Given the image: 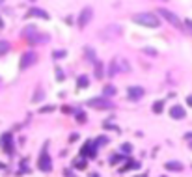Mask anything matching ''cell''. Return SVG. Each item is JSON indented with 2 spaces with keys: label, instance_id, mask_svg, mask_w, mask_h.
I'll return each mask as SVG.
<instances>
[{
  "label": "cell",
  "instance_id": "cell-20",
  "mask_svg": "<svg viewBox=\"0 0 192 177\" xmlns=\"http://www.w3.org/2000/svg\"><path fill=\"white\" fill-rule=\"evenodd\" d=\"M138 166H140V164H138V162H129V164H127V166H123V168H121L120 172H127V170H131V168H138Z\"/></svg>",
  "mask_w": 192,
  "mask_h": 177
},
{
  "label": "cell",
  "instance_id": "cell-23",
  "mask_svg": "<svg viewBox=\"0 0 192 177\" xmlns=\"http://www.w3.org/2000/svg\"><path fill=\"white\" fill-rule=\"evenodd\" d=\"M75 117H77L78 123H84V121H86V114H84V112H77V116H75Z\"/></svg>",
  "mask_w": 192,
  "mask_h": 177
},
{
  "label": "cell",
  "instance_id": "cell-3",
  "mask_svg": "<svg viewBox=\"0 0 192 177\" xmlns=\"http://www.w3.org/2000/svg\"><path fill=\"white\" fill-rule=\"evenodd\" d=\"M36 60H37V56H36L34 52H24V54H23V58H21L19 67L24 71V69H28V67H30V65H34V63H36Z\"/></svg>",
  "mask_w": 192,
  "mask_h": 177
},
{
  "label": "cell",
  "instance_id": "cell-10",
  "mask_svg": "<svg viewBox=\"0 0 192 177\" xmlns=\"http://www.w3.org/2000/svg\"><path fill=\"white\" fill-rule=\"evenodd\" d=\"M0 143H4L6 151L9 153V151H11V134H4L2 138H0Z\"/></svg>",
  "mask_w": 192,
  "mask_h": 177
},
{
  "label": "cell",
  "instance_id": "cell-4",
  "mask_svg": "<svg viewBox=\"0 0 192 177\" xmlns=\"http://www.w3.org/2000/svg\"><path fill=\"white\" fill-rule=\"evenodd\" d=\"M88 105L91 108H99V110H104V108H112L114 105L108 101V99H90Z\"/></svg>",
  "mask_w": 192,
  "mask_h": 177
},
{
  "label": "cell",
  "instance_id": "cell-33",
  "mask_svg": "<svg viewBox=\"0 0 192 177\" xmlns=\"http://www.w3.org/2000/svg\"><path fill=\"white\" fill-rule=\"evenodd\" d=\"M0 28H2V21H0Z\"/></svg>",
  "mask_w": 192,
  "mask_h": 177
},
{
  "label": "cell",
  "instance_id": "cell-19",
  "mask_svg": "<svg viewBox=\"0 0 192 177\" xmlns=\"http://www.w3.org/2000/svg\"><path fill=\"white\" fill-rule=\"evenodd\" d=\"M95 76H97V79L103 76V65L101 63H95Z\"/></svg>",
  "mask_w": 192,
  "mask_h": 177
},
{
  "label": "cell",
  "instance_id": "cell-9",
  "mask_svg": "<svg viewBox=\"0 0 192 177\" xmlns=\"http://www.w3.org/2000/svg\"><path fill=\"white\" fill-rule=\"evenodd\" d=\"M52 168V164H50V159L45 157V155H41V159H39V170H43V172H50Z\"/></svg>",
  "mask_w": 192,
  "mask_h": 177
},
{
  "label": "cell",
  "instance_id": "cell-15",
  "mask_svg": "<svg viewBox=\"0 0 192 177\" xmlns=\"http://www.w3.org/2000/svg\"><path fill=\"white\" fill-rule=\"evenodd\" d=\"M9 52V43L8 41H0V56H4V54H8Z\"/></svg>",
  "mask_w": 192,
  "mask_h": 177
},
{
  "label": "cell",
  "instance_id": "cell-12",
  "mask_svg": "<svg viewBox=\"0 0 192 177\" xmlns=\"http://www.w3.org/2000/svg\"><path fill=\"white\" fill-rule=\"evenodd\" d=\"M166 170H174V172H179V170H183V166H181V162L170 160V162H166Z\"/></svg>",
  "mask_w": 192,
  "mask_h": 177
},
{
  "label": "cell",
  "instance_id": "cell-11",
  "mask_svg": "<svg viewBox=\"0 0 192 177\" xmlns=\"http://www.w3.org/2000/svg\"><path fill=\"white\" fill-rule=\"evenodd\" d=\"M43 101V88H36V93L32 95V103H41Z\"/></svg>",
  "mask_w": 192,
  "mask_h": 177
},
{
  "label": "cell",
  "instance_id": "cell-28",
  "mask_svg": "<svg viewBox=\"0 0 192 177\" xmlns=\"http://www.w3.org/2000/svg\"><path fill=\"white\" fill-rule=\"evenodd\" d=\"M86 54H88V58H90V60H95V58H93V54H95V52H93L91 49H86Z\"/></svg>",
  "mask_w": 192,
  "mask_h": 177
},
{
  "label": "cell",
  "instance_id": "cell-21",
  "mask_svg": "<svg viewBox=\"0 0 192 177\" xmlns=\"http://www.w3.org/2000/svg\"><path fill=\"white\" fill-rule=\"evenodd\" d=\"M121 151H123L125 155H129V153L133 151V146H131V143H123V146H121Z\"/></svg>",
  "mask_w": 192,
  "mask_h": 177
},
{
  "label": "cell",
  "instance_id": "cell-26",
  "mask_svg": "<svg viewBox=\"0 0 192 177\" xmlns=\"http://www.w3.org/2000/svg\"><path fill=\"white\" fill-rule=\"evenodd\" d=\"M144 52H146V54H151V56H155V54H157V50H155V49H149V47H146V49H144Z\"/></svg>",
  "mask_w": 192,
  "mask_h": 177
},
{
  "label": "cell",
  "instance_id": "cell-31",
  "mask_svg": "<svg viewBox=\"0 0 192 177\" xmlns=\"http://www.w3.org/2000/svg\"><path fill=\"white\" fill-rule=\"evenodd\" d=\"M187 103H188V106H192V95H190V97L187 99Z\"/></svg>",
  "mask_w": 192,
  "mask_h": 177
},
{
  "label": "cell",
  "instance_id": "cell-13",
  "mask_svg": "<svg viewBox=\"0 0 192 177\" xmlns=\"http://www.w3.org/2000/svg\"><path fill=\"white\" fill-rule=\"evenodd\" d=\"M116 73H118V60L114 58L108 65V76H116Z\"/></svg>",
  "mask_w": 192,
  "mask_h": 177
},
{
  "label": "cell",
  "instance_id": "cell-24",
  "mask_svg": "<svg viewBox=\"0 0 192 177\" xmlns=\"http://www.w3.org/2000/svg\"><path fill=\"white\" fill-rule=\"evenodd\" d=\"M75 168H78V170H84V168H86V162H84V160H75Z\"/></svg>",
  "mask_w": 192,
  "mask_h": 177
},
{
  "label": "cell",
  "instance_id": "cell-18",
  "mask_svg": "<svg viewBox=\"0 0 192 177\" xmlns=\"http://www.w3.org/2000/svg\"><path fill=\"white\" fill-rule=\"evenodd\" d=\"M103 93H104L106 97H110V95H114V93H116V88H114V86H104Z\"/></svg>",
  "mask_w": 192,
  "mask_h": 177
},
{
  "label": "cell",
  "instance_id": "cell-29",
  "mask_svg": "<svg viewBox=\"0 0 192 177\" xmlns=\"http://www.w3.org/2000/svg\"><path fill=\"white\" fill-rule=\"evenodd\" d=\"M56 79H58V80H62V79H63V73H62V69H56Z\"/></svg>",
  "mask_w": 192,
  "mask_h": 177
},
{
  "label": "cell",
  "instance_id": "cell-8",
  "mask_svg": "<svg viewBox=\"0 0 192 177\" xmlns=\"http://www.w3.org/2000/svg\"><path fill=\"white\" fill-rule=\"evenodd\" d=\"M142 95H144V90L140 86H131L129 88V99H131V101H138Z\"/></svg>",
  "mask_w": 192,
  "mask_h": 177
},
{
  "label": "cell",
  "instance_id": "cell-7",
  "mask_svg": "<svg viewBox=\"0 0 192 177\" xmlns=\"http://www.w3.org/2000/svg\"><path fill=\"white\" fill-rule=\"evenodd\" d=\"M120 28L118 26H116V24H112V26H108V28H106V30H103L101 32V36L103 37H106V39H110V37H116V36H120Z\"/></svg>",
  "mask_w": 192,
  "mask_h": 177
},
{
  "label": "cell",
  "instance_id": "cell-17",
  "mask_svg": "<svg viewBox=\"0 0 192 177\" xmlns=\"http://www.w3.org/2000/svg\"><path fill=\"white\" fill-rule=\"evenodd\" d=\"M162 108H164V101H157V103L153 105V112H155V114H161Z\"/></svg>",
  "mask_w": 192,
  "mask_h": 177
},
{
  "label": "cell",
  "instance_id": "cell-27",
  "mask_svg": "<svg viewBox=\"0 0 192 177\" xmlns=\"http://www.w3.org/2000/svg\"><path fill=\"white\" fill-rule=\"evenodd\" d=\"M123 160V157H112L110 159V164H118V162H121Z\"/></svg>",
  "mask_w": 192,
  "mask_h": 177
},
{
  "label": "cell",
  "instance_id": "cell-16",
  "mask_svg": "<svg viewBox=\"0 0 192 177\" xmlns=\"http://www.w3.org/2000/svg\"><path fill=\"white\" fill-rule=\"evenodd\" d=\"M77 86H78V88H86V86H88V76H86V75L78 76V79H77Z\"/></svg>",
  "mask_w": 192,
  "mask_h": 177
},
{
  "label": "cell",
  "instance_id": "cell-30",
  "mask_svg": "<svg viewBox=\"0 0 192 177\" xmlns=\"http://www.w3.org/2000/svg\"><path fill=\"white\" fill-rule=\"evenodd\" d=\"M52 106H45V108H41V112H50Z\"/></svg>",
  "mask_w": 192,
  "mask_h": 177
},
{
  "label": "cell",
  "instance_id": "cell-5",
  "mask_svg": "<svg viewBox=\"0 0 192 177\" xmlns=\"http://www.w3.org/2000/svg\"><path fill=\"white\" fill-rule=\"evenodd\" d=\"M91 15H93V13H91V8H84L82 11H80V17H78V26H80V28L86 26L90 21H91Z\"/></svg>",
  "mask_w": 192,
  "mask_h": 177
},
{
  "label": "cell",
  "instance_id": "cell-1",
  "mask_svg": "<svg viewBox=\"0 0 192 177\" xmlns=\"http://www.w3.org/2000/svg\"><path fill=\"white\" fill-rule=\"evenodd\" d=\"M133 21L138 24H142V26H147V28H158L161 26V21H158V17L155 13H136L133 15Z\"/></svg>",
  "mask_w": 192,
  "mask_h": 177
},
{
  "label": "cell",
  "instance_id": "cell-14",
  "mask_svg": "<svg viewBox=\"0 0 192 177\" xmlns=\"http://www.w3.org/2000/svg\"><path fill=\"white\" fill-rule=\"evenodd\" d=\"M32 15H36V17H41V19H47L49 15L43 11V9H37V8H34V9H30V13H28V17H32Z\"/></svg>",
  "mask_w": 192,
  "mask_h": 177
},
{
  "label": "cell",
  "instance_id": "cell-6",
  "mask_svg": "<svg viewBox=\"0 0 192 177\" xmlns=\"http://www.w3.org/2000/svg\"><path fill=\"white\" fill-rule=\"evenodd\" d=\"M170 116H172L174 119H183L187 114H185V108L179 106V105H174L172 108H170Z\"/></svg>",
  "mask_w": 192,
  "mask_h": 177
},
{
  "label": "cell",
  "instance_id": "cell-25",
  "mask_svg": "<svg viewBox=\"0 0 192 177\" xmlns=\"http://www.w3.org/2000/svg\"><path fill=\"white\" fill-rule=\"evenodd\" d=\"M63 56H66V50H56V52H54V58H56V60H60V58H63Z\"/></svg>",
  "mask_w": 192,
  "mask_h": 177
},
{
  "label": "cell",
  "instance_id": "cell-22",
  "mask_svg": "<svg viewBox=\"0 0 192 177\" xmlns=\"http://www.w3.org/2000/svg\"><path fill=\"white\" fill-rule=\"evenodd\" d=\"M106 142H108V138H106V136H99L97 140H95V147H99L101 143H106Z\"/></svg>",
  "mask_w": 192,
  "mask_h": 177
},
{
  "label": "cell",
  "instance_id": "cell-2",
  "mask_svg": "<svg viewBox=\"0 0 192 177\" xmlns=\"http://www.w3.org/2000/svg\"><path fill=\"white\" fill-rule=\"evenodd\" d=\"M158 11H161V15L168 21V23L170 24H172V26H175V28H183V26H181V21H179V17L175 15V13H172V11H170V9H158Z\"/></svg>",
  "mask_w": 192,
  "mask_h": 177
},
{
  "label": "cell",
  "instance_id": "cell-32",
  "mask_svg": "<svg viewBox=\"0 0 192 177\" xmlns=\"http://www.w3.org/2000/svg\"><path fill=\"white\" fill-rule=\"evenodd\" d=\"M187 26H188V28L192 30V21H187Z\"/></svg>",
  "mask_w": 192,
  "mask_h": 177
}]
</instances>
